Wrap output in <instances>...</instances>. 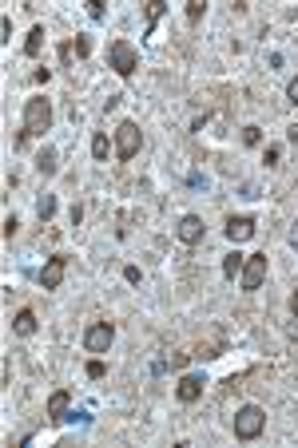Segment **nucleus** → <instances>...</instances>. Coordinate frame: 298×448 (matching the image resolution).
Segmentation results:
<instances>
[{
  "label": "nucleus",
  "instance_id": "obj_13",
  "mask_svg": "<svg viewBox=\"0 0 298 448\" xmlns=\"http://www.w3.org/2000/svg\"><path fill=\"white\" fill-rule=\"evenodd\" d=\"M56 167H60V155H56V147H52V143H44L36 151V171L48 179V175H56Z\"/></svg>",
  "mask_w": 298,
  "mask_h": 448
},
{
  "label": "nucleus",
  "instance_id": "obj_30",
  "mask_svg": "<svg viewBox=\"0 0 298 448\" xmlns=\"http://www.w3.org/2000/svg\"><path fill=\"white\" fill-rule=\"evenodd\" d=\"M290 314L298 317V286H295V290H290Z\"/></svg>",
  "mask_w": 298,
  "mask_h": 448
},
{
  "label": "nucleus",
  "instance_id": "obj_27",
  "mask_svg": "<svg viewBox=\"0 0 298 448\" xmlns=\"http://www.w3.org/2000/svg\"><path fill=\"white\" fill-rule=\"evenodd\" d=\"M8 381H13V361L4 357V361H0V385H8Z\"/></svg>",
  "mask_w": 298,
  "mask_h": 448
},
{
  "label": "nucleus",
  "instance_id": "obj_26",
  "mask_svg": "<svg viewBox=\"0 0 298 448\" xmlns=\"http://www.w3.org/2000/svg\"><path fill=\"white\" fill-rule=\"evenodd\" d=\"M87 16H92V20H104V0H87Z\"/></svg>",
  "mask_w": 298,
  "mask_h": 448
},
{
  "label": "nucleus",
  "instance_id": "obj_22",
  "mask_svg": "<svg viewBox=\"0 0 298 448\" xmlns=\"http://www.w3.org/2000/svg\"><path fill=\"white\" fill-rule=\"evenodd\" d=\"M104 373H108V365L99 361V357H92V361H87V377H92V381H99Z\"/></svg>",
  "mask_w": 298,
  "mask_h": 448
},
{
  "label": "nucleus",
  "instance_id": "obj_4",
  "mask_svg": "<svg viewBox=\"0 0 298 448\" xmlns=\"http://www.w3.org/2000/svg\"><path fill=\"white\" fill-rule=\"evenodd\" d=\"M115 159L120 163H127V159H136L139 155V147H143V131H139V123L136 120H124L120 127H115Z\"/></svg>",
  "mask_w": 298,
  "mask_h": 448
},
{
  "label": "nucleus",
  "instance_id": "obj_2",
  "mask_svg": "<svg viewBox=\"0 0 298 448\" xmlns=\"http://www.w3.org/2000/svg\"><path fill=\"white\" fill-rule=\"evenodd\" d=\"M108 68H112L120 80H132L136 68H139L136 44H132V40H112V44H108Z\"/></svg>",
  "mask_w": 298,
  "mask_h": 448
},
{
  "label": "nucleus",
  "instance_id": "obj_15",
  "mask_svg": "<svg viewBox=\"0 0 298 448\" xmlns=\"http://www.w3.org/2000/svg\"><path fill=\"white\" fill-rule=\"evenodd\" d=\"M108 155H115V143H108V135L96 131L92 135V159H96V163H108Z\"/></svg>",
  "mask_w": 298,
  "mask_h": 448
},
{
  "label": "nucleus",
  "instance_id": "obj_3",
  "mask_svg": "<svg viewBox=\"0 0 298 448\" xmlns=\"http://www.w3.org/2000/svg\"><path fill=\"white\" fill-rule=\"evenodd\" d=\"M231 424H235V440H259L262 428H267V412L259 405H243Z\"/></svg>",
  "mask_w": 298,
  "mask_h": 448
},
{
  "label": "nucleus",
  "instance_id": "obj_23",
  "mask_svg": "<svg viewBox=\"0 0 298 448\" xmlns=\"http://www.w3.org/2000/svg\"><path fill=\"white\" fill-rule=\"evenodd\" d=\"M72 52L80 56V60H84L87 52H92V40H87V36H76V40H72Z\"/></svg>",
  "mask_w": 298,
  "mask_h": 448
},
{
  "label": "nucleus",
  "instance_id": "obj_8",
  "mask_svg": "<svg viewBox=\"0 0 298 448\" xmlns=\"http://www.w3.org/2000/svg\"><path fill=\"white\" fill-rule=\"evenodd\" d=\"M203 389H207V377L183 373L179 377V385H175V400H179V405H195V400L203 397Z\"/></svg>",
  "mask_w": 298,
  "mask_h": 448
},
{
  "label": "nucleus",
  "instance_id": "obj_1",
  "mask_svg": "<svg viewBox=\"0 0 298 448\" xmlns=\"http://www.w3.org/2000/svg\"><path fill=\"white\" fill-rule=\"evenodd\" d=\"M48 127H52V99H44V96L24 99V123H20V139H16V147H24L28 139H40Z\"/></svg>",
  "mask_w": 298,
  "mask_h": 448
},
{
  "label": "nucleus",
  "instance_id": "obj_29",
  "mask_svg": "<svg viewBox=\"0 0 298 448\" xmlns=\"http://www.w3.org/2000/svg\"><path fill=\"white\" fill-rule=\"evenodd\" d=\"M124 278H127V282H139L143 274H139V266H127V270H124Z\"/></svg>",
  "mask_w": 298,
  "mask_h": 448
},
{
  "label": "nucleus",
  "instance_id": "obj_19",
  "mask_svg": "<svg viewBox=\"0 0 298 448\" xmlns=\"http://www.w3.org/2000/svg\"><path fill=\"white\" fill-rule=\"evenodd\" d=\"M262 163H267V167H278V163H283V147H278V143H267V151H262Z\"/></svg>",
  "mask_w": 298,
  "mask_h": 448
},
{
  "label": "nucleus",
  "instance_id": "obj_12",
  "mask_svg": "<svg viewBox=\"0 0 298 448\" xmlns=\"http://www.w3.org/2000/svg\"><path fill=\"white\" fill-rule=\"evenodd\" d=\"M40 329V321H36V314H32V310H16V317H13V333L16 338H32V333H36Z\"/></svg>",
  "mask_w": 298,
  "mask_h": 448
},
{
  "label": "nucleus",
  "instance_id": "obj_10",
  "mask_svg": "<svg viewBox=\"0 0 298 448\" xmlns=\"http://www.w3.org/2000/svg\"><path fill=\"white\" fill-rule=\"evenodd\" d=\"M203 234H207V226H203V218L199 215H183L179 218V226H175V238L183 246H199L203 243Z\"/></svg>",
  "mask_w": 298,
  "mask_h": 448
},
{
  "label": "nucleus",
  "instance_id": "obj_31",
  "mask_svg": "<svg viewBox=\"0 0 298 448\" xmlns=\"http://www.w3.org/2000/svg\"><path fill=\"white\" fill-rule=\"evenodd\" d=\"M286 139H290V143L298 147V123H295V127H290V131H286Z\"/></svg>",
  "mask_w": 298,
  "mask_h": 448
},
{
  "label": "nucleus",
  "instance_id": "obj_7",
  "mask_svg": "<svg viewBox=\"0 0 298 448\" xmlns=\"http://www.w3.org/2000/svg\"><path fill=\"white\" fill-rule=\"evenodd\" d=\"M64 278H68V254H52L40 266V290H60Z\"/></svg>",
  "mask_w": 298,
  "mask_h": 448
},
{
  "label": "nucleus",
  "instance_id": "obj_5",
  "mask_svg": "<svg viewBox=\"0 0 298 448\" xmlns=\"http://www.w3.org/2000/svg\"><path fill=\"white\" fill-rule=\"evenodd\" d=\"M112 341H115V326H112V321H92V326L84 329V349L96 353V357L112 349Z\"/></svg>",
  "mask_w": 298,
  "mask_h": 448
},
{
  "label": "nucleus",
  "instance_id": "obj_16",
  "mask_svg": "<svg viewBox=\"0 0 298 448\" xmlns=\"http://www.w3.org/2000/svg\"><path fill=\"white\" fill-rule=\"evenodd\" d=\"M52 215H56V194L44 191L36 198V218H40V222H52Z\"/></svg>",
  "mask_w": 298,
  "mask_h": 448
},
{
  "label": "nucleus",
  "instance_id": "obj_18",
  "mask_svg": "<svg viewBox=\"0 0 298 448\" xmlns=\"http://www.w3.org/2000/svg\"><path fill=\"white\" fill-rule=\"evenodd\" d=\"M207 16V0H187V20L195 24V20H203Z\"/></svg>",
  "mask_w": 298,
  "mask_h": 448
},
{
  "label": "nucleus",
  "instance_id": "obj_24",
  "mask_svg": "<svg viewBox=\"0 0 298 448\" xmlns=\"http://www.w3.org/2000/svg\"><path fill=\"white\" fill-rule=\"evenodd\" d=\"M16 231H20V218H16V215H8V218H4V238L13 243V238H16Z\"/></svg>",
  "mask_w": 298,
  "mask_h": 448
},
{
  "label": "nucleus",
  "instance_id": "obj_6",
  "mask_svg": "<svg viewBox=\"0 0 298 448\" xmlns=\"http://www.w3.org/2000/svg\"><path fill=\"white\" fill-rule=\"evenodd\" d=\"M267 270H271V262H267V254H247V262H243V274H239V286L247 294H255L267 282Z\"/></svg>",
  "mask_w": 298,
  "mask_h": 448
},
{
  "label": "nucleus",
  "instance_id": "obj_9",
  "mask_svg": "<svg viewBox=\"0 0 298 448\" xmlns=\"http://www.w3.org/2000/svg\"><path fill=\"white\" fill-rule=\"evenodd\" d=\"M255 231H259V222H255L250 215H231V218H227V226H223V234L235 246L247 243V238H255Z\"/></svg>",
  "mask_w": 298,
  "mask_h": 448
},
{
  "label": "nucleus",
  "instance_id": "obj_32",
  "mask_svg": "<svg viewBox=\"0 0 298 448\" xmlns=\"http://www.w3.org/2000/svg\"><path fill=\"white\" fill-rule=\"evenodd\" d=\"M290 246H295V250H298V222H295V226H290Z\"/></svg>",
  "mask_w": 298,
  "mask_h": 448
},
{
  "label": "nucleus",
  "instance_id": "obj_21",
  "mask_svg": "<svg viewBox=\"0 0 298 448\" xmlns=\"http://www.w3.org/2000/svg\"><path fill=\"white\" fill-rule=\"evenodd\" d=\"M163 8H167L163 0H151V4H148V32H151V28H155V20H159V16H163Z\"/></svg>",
  "mask_w": 298,
  "mask_h": 448
},
{
  "label": "nucleus",
  "instance_id": "obj_20",
  "mask_svg": "<svg viewBox=\"0 0 298 448\" xmlns=\"http://www.w3.org/2000/svg\"><path fill=\"white\" fill-rule=\"evenodd\" d=\"M243 143H247V147H259V143H262V127L247 123V127H243Z\"/></svg>",
  "mask_w": 298,
  "mask_h": 448
},
{
  "label": "nucleus",
  "instance_id": "obj_25",
  "mask_svg": "<svg viewBox=\"0 0 298 448\" xmlns=\"http://www.w3.org/2000/svg\"><path fill=\"white\" fill-rule=\"evenodd\" d=\"M0 40L13 44V16H0Z\"/></svg>",
  "mask_w": 298,
  "mask_h": 448
},
{
  "label": "nucleus",
  "instance_id": "obj_14",
  "mask_svg": "<svg viewBox=\"0 0 298 448\" xmlns=\"http://www.w3.org/2000/svg\"><path fill=\"white\" fill-rule=\"evenodd\" d=\"M40 52H44V24H32V32L24 36V56L28 60H36Z\"/></svg>",
  "mask_w": 298,
  "mask_h": 448
},
{
  "label": "nucleus",
  "instance_id": "obj_11",
  "mask_svg": "<svg viewBox=\"0 0 298 448\" xmlns=\"http://www.w3.org/2000/svg\"><path fill=\"white\" fill-rule=\"evenodd\" d=\"M68 417H72V393H68V389H52L48 393V421L64 424Z\"/></svg>",
  "mask_w": 298,
  "mask_h": 448
},
{
  "label": "nucleus",
  "instance_id": "obj_17",
  "mask_svg": "<svg viewBox=\"0 0 298 448\" xmlns=\"http://www.w3.org/2000/svg\"><path fill=\"white\" fill-rule=\"evenodd\" d=\"M243 262H247V254L231 250V254L223 258V274H227V278H239V274H243Z\"/></svg>",
  "mask_w": 298,
  "mask_h": 448
},
{
  "label": "nucleus",
  "instance_id": "obj_28",
  "mask_svg": "<svg viewBox=\"0 0 298 448\" xmlns=\"http://www.w3.org/2000/svg\"><path fill=\"white\" fill-rule=\"evenodd\" d=\"M286 99H290V103H295V108H298V75H295V80H290V84H286Z\"/></svg>",
  "mask_w": 298,
  "mask_h": 448
}]
</instances>
